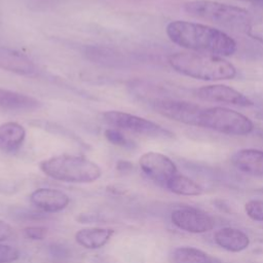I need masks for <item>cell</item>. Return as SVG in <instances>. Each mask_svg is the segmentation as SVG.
<instances>
[{
    "mask_svg": "<svg viewBox=\"0 0 263 263\" xmlns=\"http://www.w3.org/2000/svg\"><path fill=\"white\" fill-rule=\"evenodd\" d=\"M106 139L112 143L113 145L124 147V148H133L135 147V143L126 138L122 133L114 128H108L105 130Z\"/></svg>",
    "mask_w": 263,
    "mask_h": 263,
    "instance_id": "obj_22",
    "label": "cell"
},
{
    "mask_svg": "<svg viewBox=\"0 0 263 263\" xmlns=\"http://www.w3.org/2000/svg\"><path fill=\"white\" fill-rule=\"evenodd\" d=\"M103 120L111 126L130 130L132 133L145 137L155 139L174 138V134L161 125L146 118L121 111H107L103 113Z\"/></svg>",
    "mask_w": 263,
    "mask_h": 263,
    "instance_id": "obj_6",
    "label": "cell"
},
{
    "mask_svg": "<svg viewBox=\"0 0 263 263\" xmlns=\"http://www.w3.org/2000/svg\"><path fill=\"white\" fill-rule=\"evenodd\" d=\"M198 127L229 136H246L253 132L254 124L246 115L225 107L202 108Z\"/></svg>",
    "mask_w": 263,
    "mask_h": 263,
    "instance_id": "obj_5",
    "label": "cell"
},
{
    "mask_svg": "<svg viewBox=\"0 0 263 263\" xmlns=\"http://www.w3.org/2000/svg\"><path fill=\"white\" fill-rule=\"evenodd\" d=\"M233 166L250 176H263V150L246 148L236 151L232 157Z\"/></svg>",
    "mask_w": 263,
    "mask_h": 263,
    "instance_id": "obj_13",
    "label": "cell"
},
{
    "mask_svg": "<svg viewBox=\"0 0 263 263\" xmlns=\"http://www.w3.org/2000/svg\"><path fill=\"white\" fill-rule=\"evenodd\" d=\"M114 230L111 228H83L75 233V240L85 249L96 250L103 248L112 238Z\"/></svg>",
    "mask_w": 263,
    "mask_h": 263,
    "instance_id": "obj_16",
    "label": "cell"
},
{
    "mask_svg": "<svg viewBox=\"0 0 263 263\" xmlns=\"http://www.w3.org/2000/svg\"><path fill=\"white\" fill-rule=\"evenodd\" d=\"M172 263H223L219 258L194 247H178L171 254Z\"/></svg>",
    "mask_w": 263,
    "mask_h": 263,
    "instance_id": "obj_17",
    "label": "cell"
},
{
    "mask_svg": "<svg viewBox=\"0 0 263 263\" xmlns=\"http://www.w3.org/2000/svg\"><path fill=\"white\" fill-rule=\"evenodd\" d=\"M86 54L89 59L98 62V63H104V64H114L117 63L118 58L115 55V53L106 47H88L86 50Z\"/></svg>",
    "mask_w": 263,
    "mask_h": 263,
    "instance_id": "obj_20",
    "label": "cell"
},
{
    "mask_svg": "<svg viewBox=\"0 0 263 263\" xmlns=\"http://www.w3.org/2000/svg\"><path fill=\"white\" fill-rule=\"evenodd\" d=\"M26 237L33 240H42L47 234V228L43 226H30L24 229Z\"/></svg>",
    "mask_w": 263,
    "mask_h": 263,
    "instance_id": "obj_25",
    "label": "cell"
},
{
    "mask_svg": "<svg viewBox=\"0 0 263 263\" xmlns=\"http://www.w3.org/2000/svg\"><path fill=\"white\" fill-rule=\"evenodd\" d=\"M13 233V228L5 221L0 220V241L8 239Z\"/></svg>",
    "mask_w": 263,
    "mask_h": 263,
    "instance_id": "obj_26",
    "label": "cell"
},
{
    "mask_svg": "<svg viewBox=\"0 0 263 263\" xmlns=\"http://www.w3.org/2000/svg\"><path fill=\"white\" fill-rule=\"evenodd\" d=\"M193 95L201 101L233 105L238 107H252L255 103L242 92L224 84H211L198 87Z\"/></svg>",
    "mask_w": 263,
    "mask_h": 263,
    "instance_id": "obj_9",
    "label": "cell"
},
{
    "mask_svg": "<svg viewBox=\"0 0 263 263\" xmlns=\"http://www.w3.org/2000/svg\"><path fill=\"white\" fill-rule=\"evenodd\" d=\"M117 168L119 171H127V170L132 168V163L127 162V161H119L117 164Z\"/></svg>",
    "mask_w": 263,
    "mask_h": 263,
    "instance_id": "obj_27",
    "label": "cell"
},
{
    "mask_svg": "<svg viewBox=\"0 0 263 263\" xmlns=\"http://www.w3.org/2000/svg\"><path fill=\"white\" fill-rule=\"evenodd\" d=\"M237 1H243V2H255L256 0H237Z\"/></svg>",
    "mask_w": 263,
    "mask_h": 263,
    "instance_id": "obj_28",
    "label": "cell"
},
{
    "mask_svg": "<svg viewBox=\"0 0 263 263\" xmlns=\"http://www.w3.org/2000/svg\"><path fill=\"white\" fill-rule=\"evenodd\" d=\"M172 223L189 233H205L215 227V220L208 213L194 208H180L171 214Z\"/></svg>",
    "mask_w": 263,
    "mask_h": 263,
    "instance_id": "obj_8",
    "label": "cell"
},
{
    "mask_svg": "<svg viewBox=\"0 0 263 263\" xmlns=\"http://www.w3.org/2000/svg\"><path fill=\"white\" fill-rule=\"evenodd\" d=\"M152 108L166 118L187 125L198 126L199 116L203 107L185 101L160 99L152 102Z\"/></svg>",
    "mask_w": 263,
    "mask_h": 263,
    "instance_id": "obj_7",
    "label": "cell"
},
{
    "mask_svg": "<svg viewBox=\"0 0 263 263\" xmlns=\"http://www.w3.org/2000/svg\"><path fill=\"white\" fill-rule=\"evenodd\" d=\"M33 205L47 213H57L66 209L70 197L65 192L52 188H38L30 195Z\"/></svg>",
    "mask_w": 263,
    "mask_h": 263,
    "instance_id": "obj_11",
    "label": "cell"
},
{
    "mask_svg": "<svg viewBox=\"0 0 263 263\" xmlns=\"http://www.w3.org/2000/svg\"><path fill=\"white\" fill-rule=\"evenodd\" d=\"M214 241L217 246L232 253H239L250 246V237L240 229L223 227L214 233Z\"/></svg>",
    "mask_w": 263,
    "mask_h": 263,
    "instance_id": "obj_15",
    "label": "cell"
},
{
    "mask_svg": "<svg viewBox=\"0 0 263 263\" xmlns=\"http://www.w3.org/2000/svg\"><path fill=\"white\" fill-rule=\"evenodd\" d=\"M20 258V251L11 246L0 245V263H11Z\"/></svg>",
    "mask_w": 263,
    "mask_h": 263,
    "instance_id": "obj_23",
    "label": "cell"
},
{
    "mask_svg": "<svg viewBox=\"0 0 263 263\" xmlns=\"http://www.w3.org/2000/svg\"><path fill=\"white\" fill-rule=\"evenodd\" d=\"M41 106V102L31 96L0 87V110L27 112L37 110Z\"/></svg>",
    "mask_w": 263,
    "mask_h": 263,
    "instance_id": "obj_14",
    "label": "cell"
},
{
    "mask_svg": "<svg viewBox=\"0 0 263 263\" xmlns=\"http://www.w3.org/2000/svg\"><path fill=\"white\" fill-rule=\"evenodd\" d=\"M139 165L143 173L155 182L163 185L178 174L175 162L166 155L159 152H146L139 158Z\"/></svg>",
    "mask_w": 263,
    "mask_h": 263,
    "instance_id": "obj_10",
    "label": "cell"
},
{
    "mask_svg": "<svg viewBox=\"0 0 263 263\" xmlns=\"http://www.w3.org/2000/svg\"><path fill=\"white\" fill-rule=\"evenodd\" d=\"M245 212L247 216L257 222H263V200L250 199L245 203Z\"/></svg>",
    "mask_w": 263,
    "mask_h": 263,
    "instance_id": "obj_21",
    "label": "cell"
},
{
    "mask_svg": "<svg viewBox=\"0 0 263 263\" xmlns=\"http://www.w3.org/2000/svg\"><path fill=\"white\" fill-rule=\"evenodd\" d=\"M168 64L175 71L200 80L218 81L236 76V68L230 62L211 53L176 52L170 55Z\"/></svg>",
    "mask_w": 263,
    "mask_h": 263,
    "instance_id": "obj_2",
    "label": "cell"
},
{
    "mask_svg": "<svg viewBox=\"0 0 263 263\" xmlns=\"http://www.w3.org/2000/svg\"><path fill=\"white\" fill-rule=\"evenodd\" d=\"M246 32L252 39L263 44V21L251 23L247 27Z\"/></svg>",
    "mask_w": 263,
    "mask_h": 263,
    "instance_id": "obj_24",
    "label": "cell"
},
{
    "mask_svg": "<svg viewBox=\"0 0 263 263\" xmlns=\"http://www.w3.org/2000/svg\"><path fill=\"white\" fill-rule=\"evenodd\" d=\"M165 187L173 193L185 196H197L203 193L202 187L187 176L176 174L165 184Z\"/></svg>",
    "mask_w": 263,
    "mask_h": 263,
    "instance_id": "obj_19",
    "label": "cell"
},
{
    "mask_svg": "<svg viewBox=\"0 0 263 263\" xmlns=\"http://www.w3.org/2000/svg\"><path fill=\"white\" fill-rule=\"evenodd\" d=\"M183 8L192 17L231 29H247L252 23L251 15L245 8L218 1L191 0Z\"/></svg>",
    "mask_w": 263,
    "mask_h": 263,
    "instance_id": "obj_4",
    "label": "cell"
},
{
    "mask_svg": "<svg viewBox=\"0 0 263 263\" xmlns=\"http://www.w3.org/2000/svg\"><path fill=\"white\" fill-rule=\"evenodd\" d=\"M26 130L16 122H5L0 125V146L6 151H14L23 144Z\"/></svg>",
    "mask_w": 263,
    "mask_h": 263,
    "instance_id": "obj_18",
    "label": "cell"
},
{
    "mask_svg": "<svg viewBox=\"0 0 263 263\" xmlns=\"http://www.w3.org/2000/svg\"><path fill=\"white\" fill-rule=\"evenodd\" d=\"M39 167L46 176L67 183H92L102 176L96 162L76 155L52 156L41 161Z\"/></svg>",
    "mask_w": 263,
    "mask_h": 263,
    "instance_id": "obj_3",
    "label": "cell"
},
{
    "mask_svg": "<svg viewBox=\"0 0 263 263\" xmlns=\"http://www.w3.org/2000/svg\"><path fill=\"white\" fill-rule=\"evenodd\" d=\"M0 68L20 75L36 72V66L28 55L5 46H0Z\"/></svg>",
    "mask_w": 263,
    "mask_h": 263,
    "instance_id": "obj_12",
    "label": "cell"
},
{
    "mask_svg": "<svg viewBox=\"0 0 263 263\" xmlns=\"http://www.w3.org/2000/svg\"><path fill=\"white\" fill-rule=\"evenodd\" d=\"M166 35L177 45L196 52L227 57L236 50V42L228 34L199 23L171 22L166 26Z\"/></svg>",
    "mask_w": 263,
    "mask_h": 263,
    "instance_id": "obj_1",
    "label": "cell"
}]
</instances>
